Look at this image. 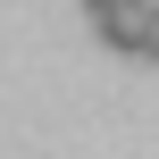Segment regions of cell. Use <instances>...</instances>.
I'll list each match as a JSON object with an SVG mask.
<instances>
[{"label": "cell", "mask_w": 159, "mask_h": 159, "mask_svg": "<svg viewBox=\"0 0 159 159\" xmlns=\"http://www.w3.org/2000/svg\"><path fill=\"white\" fill-rule=\"evenodd\" d=\"M92 25H101V42H109V50L143 59V34H151V0H126V8H109V17H92Z\"/></svg>", "instance_id": "1"}, {"label": "cell", "mask_w": 159, "mask_h": 159, "mask_svg": "<svg viewBox=\"0 0 159 159\" xmlns=\"http://www.w3.org/2000/svg\"><path fill=\"white\" fill-rule=\"evenodd\" d=\"M143 59L159 67V8H151V34H143Z\"/></svg>", "instance_id": "2"}, {"label": "cell", "mask_w": 159, "mask_h": 159, "mask_svg": "<svg viewBox=\"0 0 159 159\" xmlns=\"http://www.w3.org/2000/svg\"><path fill=\"white\" fill-rule=\"evenodd\" d=\"M109 8H126V0H84V17H109Z\"/></svg>", "instance_id": "3"}]
</instances>
